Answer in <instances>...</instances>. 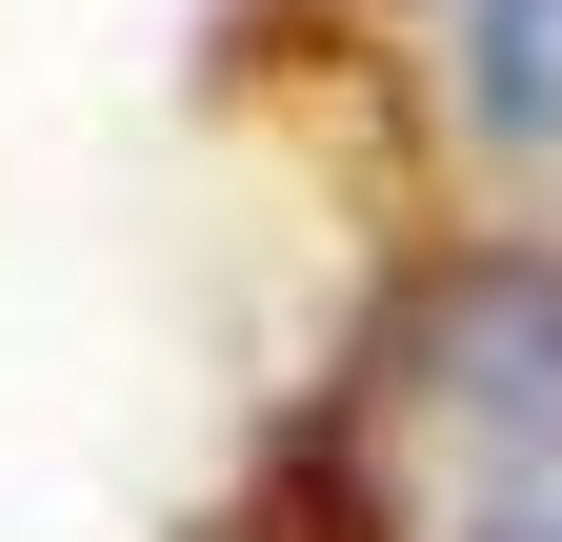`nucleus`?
<instances>
[{"mask_svg":"<svg viewBox=\"0 0 562 542\" xmlns=\"http://www.w3.org/2000/svg\"><path fill=\"white\" fill-rule=\"evenodd\" d=\"M322 483L362 542H562V261L482 241L382 302L322 402Z\"/></svg>","mask_w":562,"mask_h":542,"instance_id":"f257e3e1","label":"nucleus"},{"mask_svg":"<svg viewBox=\"0 0 562 542\" xmlns=\"http://www.w3.org/2000/svg\"><path fill=\"white\" fill-rule=\"evenodd\" d=\"M482 121H503V142L562 121V0H482Z\"/></svg>","mask_w":562,"mask_h":542,"instance_id":"f03ea898","label":"nucleus"}]
</instances>
